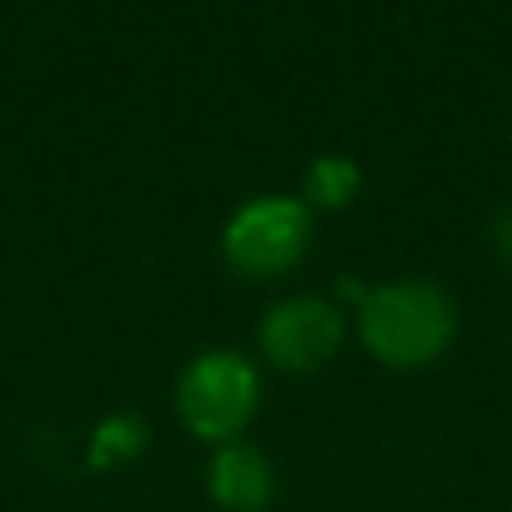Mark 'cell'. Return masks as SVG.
<instances>
[{
  "mask_svg": "<svg viewBox=\"0 0 512 512\" xmlns=\"http://www.w3.org/2000/svg\"><path fill=\"white\" fill-rule=\"evenodd\" d=\"M256 368L236 352H204L188 364L176 404L184 424L204 440L236 436L256 408Z\"/></svg>",
  "mask_w": 512,
  "mask_h": 512,
  "instance_id": "cell-2",
  "label": "cell"
},
{
  "mask_svg": "<svg viewBox=\"0 0 512 512\" xmlns=\"http://www.w3.org/2000/svg\"><path fill=\"white\" fill-rule=\"evenodd\" d=\"M212 496L224 504V508H236V512H256L268 504L272 496V468L268 460L248 448V444H228L220 448V456L212 460Z\"/></svg>",
  "mask_w": 512,
  "mask_h": 512,
  "instance_id": "cell-5",
  "label": "cell"
},
{
  "mask_svg": "<svg viewBox=\"0 0 512 512\" xmlns=\"http://www.w3.org/2000/svg\"><path fill=\"white\" fill-rule=\"evenodd\" d=\"M308 208L288 196H260L244 204L224 228V256L244 276H276L308 248Z\"/></svg>",
  "mask_w": 512,
  "mask_h": 512,
  "instance_id": "cell-3",
  "label": "cell"
},
{
  "mask_svg": "<svg viewBox=\"0 0 512 512\" xmlns=\"http://www.w3.org/2000/svg\"><path fill=\"white\" fill-rule=\"evenodd\" d=\"M360 188V168L348 160V156H316L308 164V176H304V192L312 204L320 208H340L356 196Z\"/></svg>",
  "mask_w": 512,
  "mask_h": 512,
  "instance_id": "cell-6",
  "label": "cell"
},
{
  "mask_svg": "<svg viewBox=\"0 0 512 512\" xmlns=\"http://www.w3.org/2000/svg\"><path fill=\"white\" fill-rule=\"evenodd\" d=\"M144 448V424L136 416H108L88 444V460L92 468H112L120 460H132Z\"/></svg>",
  "mask_w": 512,
  "mask_h": 512,
  "instance_id": "cell-7",
  "label": "cell"
},
{
  "mask_svg": "<svg viewBox=\"0 0 512 512\" xmlns=\"http://www.w3.org/2000/svg\"><path fill=\"white\" fill-rule=\"evenodd\" d=\"M452 304L428 280H396L360 300V336L384 364L416 368L452 340Z\"/></svg>",
  "mask_w": 512,
  "mask_h": 512,
  "instance_id": "cell-1",
  "label": "cell"
},
{
  "mask_svg": "<svg viewBox=\"0 0 512 512\" xmlns=\"http://www.w3.org/2000/svg\"><path fill=\"white\" fill-rule=\"evenodd\" d=\"M496 248L504 252V260H512V208L496 220Z\"/></svg>",
  "mask_w": 512,
  "mask_h": 512,
  "instance_id": "cell-8",
  "label": "cell"
},
{
  "mask_svg": "<svg viewBox=\"0 0 512 512\" xmlns=\"http://www.w3.org/2000/svg\"><path fill=\"white\" fill-rule=\"evenodd\" d=\"M340 336H344L340 312L316 296L284 300L260 324V344H264L268 360L288 372L320 368L340 348Z\"/></svg>",
  "mask_w": 512,
  "mask_h": 512,
  "instance_id": "cell-4",
  "label": "cell"
}]
</instances>
